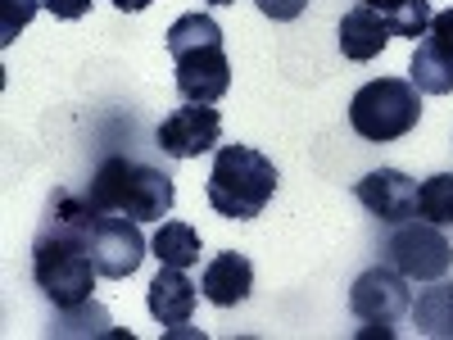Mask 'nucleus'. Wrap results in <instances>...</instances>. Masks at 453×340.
I'll return each mask as SVG.
<instances>
[{
    "label": "nucleus",
    "mask_w": 453,
    "mask_h": 340,
    "mask_svg": "<svg viewBox=\"0 0 453 340\" xmlns=\"http://www.w3.org/2000/svg\"><path fill=\"white\" fill-rule=\"evenodd\" d=\"M204 191H209L213 213L232 218V222H250L277 196V164L254 145H222L209 168Z\"/></svg>",
    "instance_id": "nucleus-1"
},
{
    "label": "nucleus",
    "mask_w": 453,
    "mask_h": 340,
    "mask_svg": "<svg viewBox=\"0 0 453 340\" xmlns=\"http://www.w3.org/2000/svg\"><path fill=\"white\" fill-rule=\"evenodd\" d=\"M87 200L100 213H123L136 222H164V213L173 209L177 191H173V177L159 168H145L127 155H109L91 186H87Z\"/></svg>",
    "instance_id": "nucleus-2"
},
{
    "label": "nucleus",
    "mask_w": 453,
    "mask_h": 340,
    "mask_svg": "<svg viewBox=\"0 0 453 340\" xmlns=\"http://www.w3.org/2000/svg\"><path fill=\"white\" fill-rule=\"evenodd\" d=\"M418 119H422V91L403 78H376L358 87V96L349 100V128L372 145H390L408 136Z\"/></svg>",
    "instance_id": "nucleus-3"
},
{
    "label": "nucleus",
    "mask_w": 453,
    "mask_h": 340,
    "mask_svg": "<svg viewBox=\"0 0 453 340\" xmlns=\"http://www.w3.org/2000/svg\"><path fill=\"white\" fill-rule=\"evenodd\" d=\"M386 263L408 282H440L453 268V245L435 222H399V232L386 241Z\"/></svg>",
    "instance_id": "nucleus-4"
},
{
    "label": "nucleus",
    "mask_w": 453,
    "mask_h": 340,
    "mask_svg": "<svg viewBox=\"0 0 453 340\" xmlns=\"http://www.w3.org/2000/svg\"><path fill=\"white\" fill-rule=\"evenodd\" d=\"M349 309H354L358 322H367V336L372 331H386L390 336V327L412 313L408 277L395 273V268H386V263H381V268H367L354 282V290H349Z\"/></svg>",
    "instance_id": "nucleus-5"
},
{
    "label": "nucleus",
    "mask_w": 453,
    "mask_h": 340,
    "mask_svg": "<svg viewBox=\"0 0 453 340\" xmlns=\"http://www.w3.org/2000/svg\"><path fill=\"white\" fill-rule=\"evenodd\" d=\"M150 241L141 236V222L136 218H123V213H96V227H91V259L100 277L109 282H123L141 268Z\"/></svg>",
    "instance_id": "nucleus-6"
},
{
    "label": "nucleus",
    "mask_w": 453,
    "mask_h": 340,
    "mask_svg": "<svg viewBox=\"0 0 453 340\" xmlns=\"http://www.w3.org/2000/svg\"><path fill=\"white\" fill-rule=\"evenodd\" d=\"M155 141L173 159H200L222 141V113L213 104H191L186 100L181 109H173L168 119L159 123Z\"/></svg>",
    "instance_id": "nucleus-7"
},
{
    "label": "nucleus",
    "mask_w": 453,
    "mask_h": 340,
    "mask_svg": "<svg viewBox=\"0 0 453 340\" xmlns=\"http://www.w3.org/2000/svg\"><path fill=\"white\" fill-rule=\"evenodd\" d=\"M173 64H177V91L191 104H213L232 87V64H226L222 46L181 50V55H173Z\"/></svg>",
    "instance_id": "nucleus-8"
},
{
    "label": "nucleus",
    "mask_w": 453,
    "mask_h": 340,
    "mask_svg": "<svg viewBox=\"0 0 453 340\" xmlns=\"http://www.w3.org/2000/svg\"><path fill=\"white\" fill-rule=\"evenodd\" d=\"M358 205L372 213V218H381V222H408V218H418V182L403 177L399 168H376L358 182Z\"/></svg>",
    "instance_id": "nucleus-9"
},
{
    "label": "nucleus",
    "mask_w": 453,
    "mask_h": 340,
    "mask_svg": "<svg viewBox=\"0 0 453 340\" xmlns=\"http://www.w3.org/2000/svg\"><path fill=\"white\" fill-rule=\"evenodd\" d=\"M200 290H204L209 305H218V309H236V305H245L250 290H254V268H250V259L236 254V250L213 254V259H209V268H204V277H200Z\"/></svg>",
    "instance_id": "nucleus-10"
},
{
    "label": "nucleus",
    "mask_w": 453,
    "mask_h": 340,
    "mask_svg": "<svg viewBox=\"0 0 453 340\" xmlns=\"http://www.w3.org/2000/svg\"><path fill=\"white\" fill-rule=\"evenodd\" d=\"M196 282L186 277V268H159V277L150 282V318L159 327H186L196 313Z\"/></svg>",
    "instance_id": "nucleus-11"
},
{
    "label": "nucleus",
    "mask_w": 453,
    "mask_h": 340,
    "mask_svg": "<svg viewBox=\"0 0 453 340\" xmlns=\"http://www.w3.org/2000/svg\"><path fill=\"white\" fill-rule=\"evenodd\" d=\"M390 42V23L381 10H372V5H354L345 19H340V50H345V59L354 64H367L386 50Z\"/></svg>",
    "instance_id": "nucleus-12"
},
{
    "label": "nucleus",
    "mask_w": 453,
    "mask_h": 340,
    "mask_svg": "<svg viewBox=\"0 0 453 340\" xmlns=\"http://www.w3.org/2000/svg\"><path fill=\"white\" fill-rule=\"evenodd\" d=\"M408 82L418 87L422 96H449V91H453V46L440 42L435 32H426L422 46H418V55H412Z\"/></svg>",
    "instance_id": "nucleus-13"
},
{
    "label": "nucleus",
    "mask_w": 453,
    "mask_h": 340,
    "mask_svg": "<svg viewBox=\"0 0 453 340\" xmlns=\"http://www.w3.org/2000/svg\"><path fill=\"white\" fill-rule=\"evenodd\" d=\"M150 250L164 268H196L200 263V232L191 222H164L155 236H150Z\"/></svg>",
    "instance_id": "nucleus-14"
},
{
    "label": "nucleus",
    "mask_w": 453,
    "mask_h": 340,
    "mask_svg": "<svg viewBox=\"0 0 453 340\" xmlns=\"http://www.w3.org/2000/svg\"><path fill=\"white\" fill-rule=\"evenodd\" d=\"M412 322L431 340H453V282H435L431 290H422L412 305Z\"/></svg>",
    "instance_id": "nucleus-15"
},
{
    "label": "nucleus",
    "mask_w": 453,
    "mask_h": 340,
    "mask_svg": "<svg viewBox=\"0 0 453 340\" xmlns=\"http://www.w3.org/2000/svg\"><path fill=\"white\" fill-rule=\"evenodd\" d=\"M196 46H222V27H218L209 14H181V19L168 27V55L196 50Z\"/></svg>",
    "instance_id": "nucleus-16"
},
{
    "label": "nucleus",
    "mask_w": 453,
    "mask_h": 340,
    "mask_svg": "<svg viewBox=\"0 0 453 340\" xmlns=\"http://www.w3.org/2000/svg\"><path fill=\"white\" fill-rule=\"evenodd\" d=\"M418 213L435 227H453V173H435L418 186Z\"/></svg>",
    "instance_id": "nucleus-17"
},
{
    "label": "nucleus",
    "mask_w": 453,
    "mask_h": 340,
    "mask_svg": "<svg viewBox=\"0 0 453 340\" xmlns=\"http://www.w3.org/2000/svg\"><path fill=\"white\" fill-rule=\"evenodd\" d=\"M55 336H113V322L100 305H73V309H59V322L50 327Z\"/></svg>",
    "instance_id": "nucleus-18"
},
{
    "label": "nucleus",
    "mask_w": 453,
    "mask_h": 340,
    "mask_svg": "<svg viewBox=\"0 0 453 340\" xmlns=\"http://www.w3.org/2000/svg\"><path fill=\"white\" fill-rule=\"evenodd\" d=\"M431 0H403L399 10H390L386 14V23H390V36H426V27H431Z\"/></svg>",
    "instance_id": "nucleus-19"
},
{
    "label": "nucleus",
    "mask_w": 453,
    "mask_h": 340,
    "mask_svg": "<svg viewBox=\"0 0 453 340\" xmlns=\"http://www.w3.org/2000/svg\"><path fill=\"white\" fill-rule=\"evenodd\" d=\"M36 10H46V0H0V46H14V36L32 23Z\"/></svg>",
    "instance_id": "nucleus-20"
},
{
    "label": "nucleus",
    "mask_w": 453,
    "mask_h": 340,
    "mask_svg": "<svg viewBox=\"0 0 453 340\" xmlns=\"http://www.w3.org/2000/svg\"><path fill=\"white\" fill-rule=\"evenodd\" d=\"M254 5L268 14L273 23H290V19H299L309 10V0H254Z\"/></svg>",
    "instance_id": "nucleus-21"
},
{
    "label": "nucleus",
    "mask_w": 453,
    "mask_h": 340,
    "mask_svg": "<svg viewBox=\"0 0 453 340\" xmlns=\"http://www.w3.org/2000/svg\"><path fill=\"white\" fill-rule=\"evenodd\" d=\"M91 5L96 0H46V10L55 19H82V14H91Z\"/></svg>",
    "instance_id": "nucleus-22"
},
{
    "label": "nucleus",
    "mask_w": 453,
    "mask_h": 340,
    "mask_svg": "<svg viewBox=\"0 0 453 340\" xmlns=\"http://www.w3.org/2000/svg\"><path fill=\"white\" fill-rule=\"evenodd\" d=\"M426 32H435L440 42H449V46H453V10H440V14L431 19V27H426Z\"/></svg>",
    "instance_id": "nucleus-23"
},
{
    "label": "nucleus",
    "mask_w": 453,
    "mask_h": 340,
    "mask_svg": "<svg viewBox=\"0 0 453 340\" xmlns=\"http://www.w3.org/2000/svg\"><path fill=\"white\" fill-rule=\"evenodd\" d=\"M363 5H372V10H381V14H390V10H399L403 0H363Z\"/></svg>",
    "instance_id": "nucleus-24"
},
{
    "label": "nucleus",
    "mask_w": 453,
    "mask_h": 340,
    "mask_svg": "<svg viewBox=\"0 0 453 340\" xmlns=\"http://www.w3.org/2000/svg\"><path fill=\"white\" fill-rule=\"evenodd\" d=\"M113 5H119L123 14H136V10H145V5H150V0H113Z\"/></svg>",
    "instance_id": "nucleus-25"
},
{
    "label": "nucleus",
    "mask_w": 453,
    "mask_h": 340,
    "mask_svg": "<svg viewBox=\"0 0 453 340\" xmlns=\"http://www.w3.org/2000/svg\"><path fill=\"white\" fill-rule=\"evenodd\" d=\"M209 5H236V0H209Z\"/></svg>",
    "instance_id": "nucleus-26"
}]
</instances>
